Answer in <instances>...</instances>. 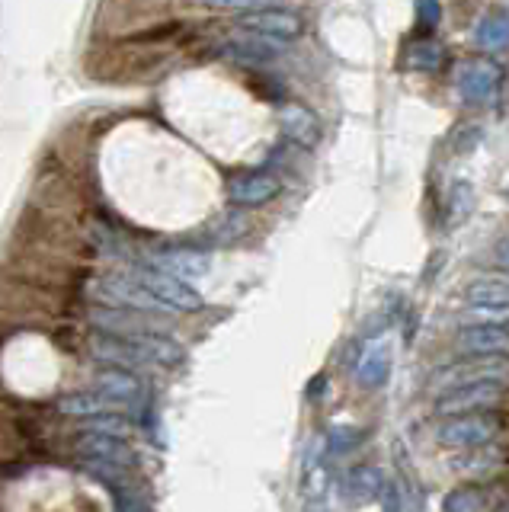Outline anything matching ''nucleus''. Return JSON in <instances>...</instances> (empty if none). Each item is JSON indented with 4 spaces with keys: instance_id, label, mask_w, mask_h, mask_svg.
<instances>
[{
    "instance_id": "f03ea898",
    "label": "nucleus",
    "mask_w": 509,
    "mask_h": 512,
    "mask_svg": "<svg viewBox=\"0 0 509 512\" xmlns=\"http://www.w3.org/2000/svg\"><path fill=\"white\" fill-rule=\"evenodd\" d=\"M135 276L148 285V292L164 304L167 311H180V314H193L202 308V298L196 288H189L186 279H177V276H170V272L164 269H138Z\"/></svg>"
},
{
    "instance_id": "9d476101",
    "label": "nucleus",
    "mask_w": 509,
    "mask_h": 512,
    "mask_svg": "<svg viewBox=\"0 0 509 512\" xmlns=\"http://www.w3.org/2000/svg\"><path fill=\"white\" fill-rule=\"evenodd\" d=\"M493 432H497L493 420H484V416H458V420L439 429V439L445 445H484L493 439Z\"/></svg>"
},
{
    "instance_id": "9b49d317",
    "label": "nucleus",
    "mask_w": 509,
    "mask_h": 512,
    "mask_svg": "<svg viewBox=\"0 0 509 512\" xmlns=\"http://www.w3.org/2000/svg\"><path fill=\"white\" fill-rule=\"evenodd\" d=\"M97 391L113 400V404H125V407H138L141 397H145L138 378L125 372V368H106V372H100L97 375Z\"/></svg>"
},
{
    "instance_id": "ddd939ff",
    "label": "nucleus",
    "mask_w": 509,
    "mask_h": 512,
    "mask_svg": "<svg viewBox=\"0 0 509 512\" xmlns=\"http://www.w3.org/2000/svg\"><path fill=\"white\" fill-rule=\"evenodd\" d=\"M388 368H391L388 343L375 340L362 349L359 365H356V378H359V384H365V388H378V384L388 378Z\"/></svg>"
},
{
    "instance_id": "6ab92c4d",
    "label": "nucleus",
    "mask_w": 509,
    "mask_h": 512,
    "mask_svg": "<svg viewBox=\"0 0 509 512\" xmlns=\"http://www.w3.org/2000/svg\"><path fill=\"white\" fill-rule=\"evenodd\" d=\"M410 68L413 71H439L442 68V61H445V52H442V45L439 42H420V45H413V52H410Z\"/></svg>"
},
{
    "instance_id": "2eb2a0df",
    "label": "nucleus",
    "mask_w": 509,
    "mask_h": 512,
    "mask_svg": "<svg viewBox=\"0 0 509 512\" xmlns=\"http://www.w3.org/2000/svg\"><path fill=\"white\" fill-rule=\"evenodd\" d=\"M282 132L295 144H301V148H314V144L321 141V125H317V119L301 106H292L282 112Z\"/></svg>"
},
{
    "instance_id": "dca6fc26",
    "label": "nucleus",
    "mask_w": 509,
    "mask_h": 512,
    "mask_svg": "<svg viewBox=\"0 0 509 512\" xmlns=\"http://www.w3.org/2000/svg\"><path fill=\"white\" fill-rule=\"evenodd\" d=\"M468 304H497L509 308V279L506 276H487L468 285Z\"/></svg>"
},
{
    "instance_id": "423d86ee",
    "label": "nucleus",
    "mask_w": 509,
    "mask_h": 512,
    "mask_svg": "<svg viewBox=\"0 0 509 512\" xmlns=\"http://www.w3.org/2000/svg\"><path fill=\"white\" fill-rule=\"evenodd\" d=\"M503 394V381H477L465 384V388H455L449 394L439 397V413L455 416V413H471V410H484L493 407Z\"/></svg>"
},
{
    "instance_id": "0eeeda50",
    "label": "nucleus",
    "mask_w": 509,
    "mask_h": 512,
    "mask_svg": "<svg viewBox=\"0 0 509 512\" xmlns=\"http://www.w3.org/2000/svg\"><path fill=\"white\" fill-rule=\"evenodd\" d=\"M279 180L276 176H266V173H247V176H237V180L228 186V199L234 205H244V208H260L266 202H273L279 196Z\"/></svg>"
},
{
    "instance_id": "4468645a",
    "label": "nucleus",
    "mask_w": 509,
    "mask_h": 512,
    "mask_svg": "<svg viewBox=\"0 0 509 512\" xmlns=\"http://www.w3.org/2000/svg\"><path fill=\"white\" fill-rule=\"evenodd\" d=\"M474 45H481L484 52H500L509 45V10H490L481 16V23L474 26Z\"/></svg>"
},
{
    "instance_id": "f257e3e1",
    "label": "nucleus",
    "mask_w": 509,
    "mask_h": 512,
    "mask_svg": "<svg viewBox=\"0 0 509 512\" xmlns=\"http://www.w3.org/2000/svg\"><path fill=\"white\" fill-rule=\"evenodd\" d=\"M509 378V362L500 356H477L471 362H455L445 372L436 375L433 391L442 397L455 388H465V384H477V381H506Z\"/></svg>"
},
{
    "instance_id": "39448f33",
    "label": "nucleus",
    "mask_w": 509,
    "mask_h": 512,
    "mask_svg": "<svg viewBox=\"0 0 509 512\" xmlns=\"http://www.w3.org/2000/svg\"><path fill=\"white\" fill-rule=\"evenodd\" d=\"M97 292L106 298V301H113V304H122V308H132V311H167L161 301H157L151 292H148V285L141 282L138 276H109L97 285Z\"/></svg>"
},
{
    "instance_id": "1a4fd4ad",
    "label": "nucleus",
    "mask_w": 509,
    "mask_h": 512,
    "mask_svg": "<svg viewBox=\"0 0 509 512\" xmlns=\"http://www.w3.org/2000/svg\"><path fill=\"white\" fill-rule=\"evenodd\" d=\"M458 346L471 356H503L509 352V330L497 324H471L468 330H461Z\"/></svg>"
},
{
    "instance_id": "a211bd4d",
    "label": "nucleus",
    "mask_w": 509,
    "mask_h": 512,
    "mask_svg": "<svg viewBox=\"0 0 509 512\" xmlns=\"http://www.w3.org/2000/svg\"><path fill=\"white\" fill-rule=\"evenodd\" d=\"M349 500L353 503H365V500H372V496H381V490H385V484H381V474L375 468H359L349 474Z\"/></svg>"
},
{
    "instance_id": "aec40b11",
    "label": "nucleus",
    "mask_w": 509,
    "mask_h": 512,
    "mask_svg": "<svg viewBox=\"0 0 509 512\" xmlns=\"http://www.w3.org/2000/svg\"><path fill=\"white\" fill-rule=\"evenodd\" d=\"M445 512H490V500L481 490H455L445 496Z\"/></svg>"
},
{
    "instance_id": "412c9836",
    "label": "nucleus",
    "mask_w": 509,
    "mask_h": 512,
    "mask_svg": "<svg viewBox=\"0 0 509 512\" xmlns=\"http://www.w3.org/2000/svg\"><path fill=\"white\" fill-rule=\"evenodd\" d=\"M468 324H509V308H497V304H468V311L461 314Z\"/></svg>"
},
{
    "instance_id": "4be33fe9",
    "label": "nucleus",
    "mask_w": 509,
    "mask_h": 512,
    "mask_svg": "<svg viewBox=\"0 0 509 512\" xmlns=\"http://www.w3.org/2000/svg\"><path fill=\"white\" fill-rule=\"evenodd\" d=\"M413 13H417V29L433 36L442 23V4L439 0H413Z\"/></svg>"
},
{
    "instance_id": "20e7f679",
    "label": "nucleus",
    "mask_w": 509,
    "mask_h": 512,
    "mask_svg": "<svg viewBox=\"0 0 509 512\" xmlns=\"http://www.w3.org/2000/svg\"><path fill=\"white\" fill-rule=\"evenodd\" d=\"M500 90V68L487 58L468 61L458 71V93L468 106H487Z\"/></svg>"
},
{
    "instance_id": "f8f14e48",
    "label": "nucleus",
    "mask_w": 509,
    "mask_h": 512,
    "mask_svg": "<svg viewBox=\"0 0 509 512\" xmlns=\"http://www.w3.org/2000/svg\"><path fill=\"white\" fill-rule=\"evenodd\" d=\"M77 452H81L84 458L119 461V464H125V468H129V464L135 461L122 436H113V432H97V429H87V436L77 442Z\"/></svg>"
},
{
    "instance_id": "b1692460",
    "label": "nucleus",
    "mask_w": 509,
    "mask_h": 512,
    "mask_svg": "<svg viewBox=\"0 0 509 512\" xmlns=\"http://www.w3.org/2000/svg\"><path fill=\"white\" fill-rule=\"evenodd\" d=\"M381 500H385V512H401V503H397V487L394 484H385V490H381Z\"/></svg>"
},
{
    "instance_id": "f3484780",
    "label": "nucleus",
    "mask_w": 509,
    "mask_h": 512,
    "mask_svg": "<svg viewBox=\"0 0 509 512\" xmlns=\"http://www.w3.org/2000/svg\"><path fill=\"white\" fill-rule=\"evenodd\" d=\"M61 410L68 416H84V420H93V416H103V413H113V400L97 394H74L61 400Z\"/></svg>"
},
{
    "instance_id": "7ed1b4c3",
    "label": "nucleus",
    "mask_w": 509,
    "mask_h": 512,
    "mask_svg": "<svg viewBox=\"0 0 509 512\" xmlns=\"http://www.w3.org/2000/svg\"><path fill=\"white\" fill-rule=\"evenodd\" d=\"M241 29L253 32V36H263V39L289 42V39H298L301 32H305V20L292 10L260 7V10H247L241 16Z\"/></svg>"
},
{
    "instance_id": "5701e85b",
    "label": "nucleus",
    "mask_w": 509,
    "mask_h": 512,
    "mask_svg": "<svg viewBox=\"0 0 509 512\" xmlns=\"http://www.w3.org/2000/svg\"><path fill=\"white\" fill-rule=\"evenodd\" d=\"M196 4L209 7V10H260L269 0H196Z\"/></svg>"
},
{
    "instance_id": "393cba45",
    "label": "nucleus",
    "mask_w": 509,
    "mask_h": 512,
    "mask_svg": "<svg viewBox=\"0 0 509 512\" xmlns=\"http://www.w3.org/2000/svg\"><path fill=\"white\" fill-rule=\"evenodd\" d=\"M497 263H500L503 269H509V240H503V244L497 247Z\"/></svg>"
},
{
    "instance_id": "6e6552de",
    "label": "nucleus",
    "mask_w": 509,
    "mask_h": 512,
    "mask_svg": "<svg viewBox=\"0 0 509 512\" xmlns=\"http://www.w3.org/2000/svg\"><path fill=\"white\" fill-rule=\"evenodd\" d=\"M151 266L164 269V272H170V276L189 282V279H202L205 272L212 269V256L199 253V250H164V253L151 256Z\"/></svg>"
}]
</instances>
